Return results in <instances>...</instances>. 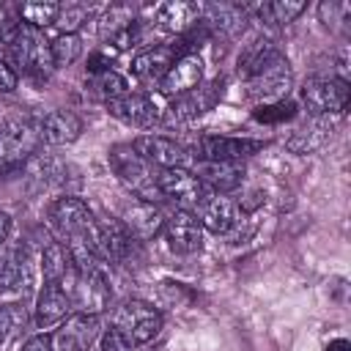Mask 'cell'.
I'll use <instances>...</instances> for the list:
<instances>
[{
	"label": "cell",
	"mask_w": 351,
	"mask_h": 351,
	"mask_svg": "<svg viewBox=\"0 0 351 351\" xmlns=\"http://www.w3.org/2000/svg\"><path fill=\"white\" fill-rule=\"evenodd\" d=\"M0 346H3V343H0Z\"/></svg>",
	"instance_id": "obj_41"
},
{
	"label": "cell",
	"mask_w": 351,
	"mask_h": 351,
	"mask_svg": "<svg viewBox=\"0 0 351 351\" xmlns=\"http://www.w3.org/2000/svg\"><path fill=\"white\" fill-rule=\"evenodd\" d=\"M332 129H335L332 118H313L310 115V121H304L302 126L293 129V134L285 140V145H288L291 154H299V156L315 154L318 148H324L329 143Z\"/></svg>",
	"instance_id": "obj_24"
},
{
	"label": "cell",
	"mask_w": 351,
	"mask_h": 351,
	"mask_svg": "<svg viewBox=\"0 0 351 351\" xmlns=\"http://www.w3.org/2000/svg\"><path fill=\"white\" fill-rule=\"evenodd\" d=\"M27 321V313L22 304H3L0 307V343H5L16 329H22Z\"/></svg>",
	"instance_id": "obj_34"
},
{
	"label": "cell",
	"mask_w": 351,
	"mask_h": 351,
	"mask_svg": "<svg viewBox=\"0 0 351 351\" xmlns=\"http://www.w3.org/2000/svg\"><path fill=\"white\" fill-rule=\"evenodd\" d=\"M19 351H55V340L49 332H38V335L27 337Z\"/></svg>",
	"instance_id": "obj_38"
},
{
	"label": "cell",
	"mask_w": 351,
	"mask_h": 351,
	"mask_svg": "<svg viewBox=\"0 0 351 351\" xmlns=\"http://www.w3.org/2000/svg\"><path fill=\"white\" fill-rule=\"evenodd\" d=\"M58 14H60V3H22L19 5V19L38 30L55 25Z\"/></svg>",
	"instance_id": "obj_30"
},
{
	"label": "cell",
	"mask_w": 351,
	"mask_h": 351,
	"mask_svg": "<svg viewBox=\"0 0 351 351\" xmlns=\"http://www.w3.org/2000/svg\"><path fill=\"white\" fill-rule=\"evenodd\" d=\"M25 252H27L25 244H16V247L3 244V247H0V293L16 291V285H19V269H22Z\"/></svg>",
	"instance_id": "obj_29"
},
{
	"label": "cell",
	"mask_w": 351,
	"mask_h": 351,
	"mask_svg": "<svg viewBox=\"0 0 351 351\" xmlns=\"http://www.w3.org/2000/svg\"><path fill=\"white\" fill-rule=\"evenodd\" d=\"M244 85H247V96H250L252 101L271 104V101L285 99L288 88L293 85V71H291L288 58L280 52V55L271 58L263 69H258L250 80H244Z\"/></svg>",
	"instance_id": "obj_7"
},
{
	"label": "cell",
	"mask_w": 351,
	"mask_h": 351,
	"mask_svg": "<svg viewBox=\"0 0 351 351\" xmlns=\"http://www.w3.org/2000/svg\"><path fill=\"white\" fill-rule=\"evenodd\" d=\"M203 16V5L200 3H189V0H173L156 8V27L173 36H181L186 30H192Z\"/></svg>",
	"instance_id": "obj_23"
},
{
	"label": "cell",
	"mask_w": 351,
	"mask_h": 351,
	"mask_svg": "<svg viewBox=\"0 0 351 351\" xmlns=\"http://www.w3.org/2000/svg\"><path fill=\"white\" fill-rule=\"evenodd\" d=\"M181 58L176 41L170 44H154V47H145L143 52L134 55L132 60V71L140 82H162V77L167 74V69Z\"/></svg>",
	"instance_id": "obj_17"
},
{
	"label": "cell",
	"mask_w": 351,
	"mask_h": 351,
	"mask_svg": "<svg viewBox=\"0 0 351 351\" xmlns=\"http://www.w3.org/2000/svg\"><path fill=\"white\" fill-rule=\"evenodd\" d=\"M195 173V178L217 195H228L233 189L241 186L244 181V165L241 162H211V159H195V165L189 167Z\"/></svg>",
	"instance_id": "obj_15"
},
{
	"label": "cell",
	"mask_w": 351,
	"mask_h": 351,
	"mask_svg": "<svg viewBox=\"0 0 351 351\" xmlns=\"http://www.w3.org/2000/svg\"><path fill=\"white\" fill-rule=\"evenodd\" d=\"M299 96H302V104L307 107V112L313 118H337L348 107L351 88L343 77L324 74V77H310L302 85Z\"/></svg>",
	"instance_id": "obj_4"
},
{
	"label": "cell",
	"mask_w": 351,
	"mask_h": 351,
	"mask_svg": "<svg viewBox=\"0 0 351 351\" xmlns=\"http://www.w3.org/2000/svg\"><path fill=\"white\" fill-rule=\"evenodd\" d=\"M280 55V47L271 41V38H255V41H250L244 49H241V55H239V77L241 80H250L258 69H263L271 58H277Z\"/></svg>",
	"instance_id": "obj_26"
},
{
	"label": "cell",
	"mask_w": 351,
	"mask_h": 351,
	"mask_svg": "<svg viewBox=\"0 0 351 351\" xmlns=\"http://www.w3.org/2000/svg\"><path fill=\"white\" fill-rule=\"evenodd\" d=\"M195 219L203 225V230H211V233H228L233 225H236V203L228 197V195H217V192H206L203 200L192 208Z\"/></svg>",
	"instance_id": "obj_18"
},
{
	"label": "cell",
	"mask_w": 351,
	"mask_h": 351,
	"mask_svg": "<svg viewBox=\"0 0 351 351\" xmlns=\"http://www.w3.org/2000/svg\"><path fill=\"white\" fill-rule=\"evenodd\" d=\"M112 326H118L121 332H126L134 346H143V343H151L159 335V329H162V313L154 304H148V302L129 299V302H123L115 310Z\"/></svg>",
	"instance_id": "obj_9"
},
{
	"label": "cell",
	"mask_w": 351,
	"mask_h": 351,
	"mask_svg": "<svg viewBox=\"0 0 351 351\" xmlns=\"http://www.w3.org/2000/svg\"><path fill=\"white\" fill-rule=\"evenodd\" d=\"M38 269L44 274V282H63L71 271V258L63 241H47L38 255Z\"/></svg>",
	"instance_id": "obj_25"
},
{
	"label": "cell",
	"mask_w": 351,
	"mask_h": 351,
	"mask_svg": "<svg viewBox=\"0 0 351 351\" xmlns=\"http://www.w3.org/2000/svg\"><path fill=\"white\" fill-rule=\"evenodd\" d=\"M137 22V11L134 5H126V3H112L101 19H99V36L104 41H112L115 36H121L123 30H129L132 25Z\"/></svg>",
	"instance_id": "obj_28"
},
{
	"label": "cell",
	"mask_w": 351,
	"mask_h": 351,
	"mask_svg": "<svg viewBox=\"0 0 351 351\" xmlns=\"http://www.w3.org/2000/svg\"><path fill=\"white\" fill-rule=\"evenodd\" d=\"M71 313V299L63 291L60 282H44V288L38 291L36 299V326L38 329H49L55 324H63Z\"/></svg>",
	"instance_id": "obj_21"
},
{
	"label": "cell",
	"mask_w": 351,
	"mask_h": 351,
	"mask_svg": "<svg viewBox=\"0 0 351 351\" xmlns=\"http://www.w3.org/2000/svg\"><path fill=\"white\" fill-rule=\"evenodd\" d=\"M304 8H307V5H304L302 0H271V3L258 5V14H261L266 22H271V25H288V22H293Z\"/></svg>",
	"instance_id": "obj_31"
},
{
	"label": "cell",
	"mask_w": 351,
	"mask_h": 351,
	"mask_svg": "<svg viewBox=\"0 0 351 351\" xmlns=\"http://www.w3.org/2000/svg\"><path fill=\"white\" fill-rule=\"evenodd\" d=\"M165 241L178 255H192L203 247V225L195 219L192 211L176 208L170 217H165Z\"/></svg>",
	"instance_id": "obj_12"
},
{
	"label": "cell",
	"mask_w": 351,
	"mask_h": 351,
	"mask_svg": "<svg viewBox=\"0 0 351 351\" xmlns=\"http://www.w3.org/2000/svg\"><path fill=\"white\" fill-rule=\"evenodd\" d=\"M47 222L63 244L77 241V239H88V236L96 233L93 211L88 208L85 200H80L74 195H66V197H58L55 203H49Z\"/></svg>",
	"instance_id": "obj_6"
},
{
	"label": "cell",
	"mask_w": 351,
	"mask_h": 351,
	"mask_svg": "<svg viewBox=\"0 0 351 351\" xmlns=\"http://www.w3.org/2000/svg\"><path fill=\"white\" fill-rule=\"evenodd\" d=\"M63 291L69 293L71 299V307L77 313H88V315H99L107 304H110V282H107V274L104 269H74L66 274V280L60 282Z\"/></svg>",
	"instance_id": "obj_5"
},
{
	"label": "cell",
	"mask_w": 351,
	"mask_h": 351,
	"mask_svg": "<svg viewBox=\"0 0 351 351\" xmlns=\"http://www.w3.org/2000/svg\"><path fill=\"white\" fill-rule=\"evenodd\" d=\"M5 60L8 66L19 74H30V77H47L55 66H52V55H49V41L44 36V30L30 27L25 22H16L8 33H5Z\"/></svg>",
	"instance_id": "obj_1"
},
{
	"label": "cell",
	"mask_w": 351,
	"mask_h": 351,
	"mask_svg": "<svg viewBox=\"0 0 351 351\" xmlns=\"http://www.w3.org/2000/svg\"><path fill=\"white\" fill-rule=\"evenodd\" d=\"M19 85V74L8 66L5 58H0V93H14Z\"/></svg>",
	"instance_id": "obj_37"
},
{
	"label": "cell",
	"mask_w": 351,
	"mask_h": 351,
	"mask_svg": "<svg viewBox=\"0 0 351 351\" xmlns=\"http://www.w3.org/2000/svg\"><path fill=\"white\" fill-rule=\"evenodd\" d=\"M326 351H348V340L337 337V340H332V343L326 346Z\"/></svg>",
	"instance_id": "obj_40"
},
{
	"label": "cell",
	"mask_w": 351,
	"mask_h": 351,
	"mask_svg": "<svg viewBox=\"0 0 351 351\" xmlns=\"http://www.w3.org/2000/svg\"><path fill=\"white\" fill-rule=\"evenodd\" d=\"M49 55L52 66H71L82 55V38L77 33H60L58 38L49 41Z\"/></svg>",
	"instance_id": "obj_32"
},
{
	"label": "cell",
	"mask_w": 351,
	"mask_h": 351,
	"mask_svg": "<svg viewBox=\"0 0 351 351\" xmlns=\"http://www.w3.org/2000/svg\"><path fill=\"white\" fill-rule=\"evenodd\" d=\"M222 88H225V80H208V82H200L197 88L176 96L170 101L167 110H162V121L167 123H189L195 118H200L203 112H208L219 99H222Z\"/></svg>",
	"instance_id": "obj_8"
},
{
	"label": "cell",
	"mask_w": 351,
	"mask_h": 351,
	"mask_svg": "<svg viewBox=\"0 0 351 351\" xmlns=\"http://www.w3.org/2000/svg\"><path fill=\"white\" fill-rule=\"evenodd\" d=\"M107 112L129 126H137V129H151L162 121L159 104L145 93H123L121 99L107 101Z\"/></svg>",
	"instance_id": "obj_14"
},
{
	"label": "cell",
	"mask_w": 351,
	"mask_h": 351,
	"mask_svg": "<svg viewBox=\"0 0 351 351\" xmlns=\"http://www.w3.org/2000/svg\"><path fill=\"white\" fill-rule=\"evenodd\" d=\"M85 90L107 104V101L121 99L123 93H129V82H126V77H121L118 71L107 69V71H99V74H88V77H85Z\"/></svg>",
	"instance_id": "obj_27"
},
{
	"label": "cell",
	"mask_w": 351,
	"mask_h": 351,
	"mask_svg": "<svg viewBox=\"0 0 351 351\" xmlns=\"http://www.w3.org/2000/svg\"><path fill=\"white\" fill-rule=\"evenodd\" d=\"M132 148L156 170L186 167V148L165 134H140L132 140Z\"/></svg>",
	"instance_id": "obj_13"
},
{
	"label": "cell",
	"mask_w": 351,
	"mask_h": 351,
	"mask_svg": "<svg viewBox=\"0 0 351 351\" xmlns=\"http://www.w3.org/2000/svg\"><path fill=\"white\" fill-rule=\"evenodd\" d=\"M99 346H101V351H132L134 348L132 337L126 332H121L118 326L104 329V335L99 337Z\"/></svg>",
	"instance_id": "obj_36"
},
{
	"label": "cell",
	"mask_w": 351,
	"mask_h": 351,
	"mask_svg": "<svg viewBox=\"0 0 351 351\" xmlns=\"http://www.w3.org/2000/svg\"><path fill=\"white\" fill-rule=\"evenodd\" d=\"M96 337H99V315H88V313L69 315L60 324V329L52 335L58 351H88Z\"/></svg>",
	"instance_id": "obj_19"
},
{
	"label": "cell",
	"mask_w": 351,
	"mask_h": 351,
	"mask_svg": "<svg viewBox=\"0 0 351 351\" xmlns=\"http://www.w3.org/2000/svg\"><path fill=\"white\" fill-rule=\"evenodd\" d=\"M159 192L162 200H173L176 208L192 211L208 189L195 178L189 167H170V170H159Z\"/></svg>",
	"instance_id": "obj_11"
},
{
	"label": "cell",
	"mask_w": 351,
	"mask_h": 351,
	"mask_svg": "<svg viewBox=\"0 0 351 351\" xmlns=\"http://www.w3.org/2000/svg\"><path fill=\"white\" fill-rule=\"evenodd\" d=\"M200 82H203V60H200V55H197V52H195V55H181V58L167 69V74L162 77L159 93L176 99V96H181V93L197 88Z\"/></svg>",
	"instance_id": "obj_20"
},
{
	"label": "cell",
	"mask_w": 351,
	"mask_h": 351,
	"mask_svg": "<svg viewBox=\"0 0 351 351\" xmlns=\"http://www.w3.org/2000/svg\"><path fill=\"white\" fill-rule=\"evenodd\" d=\"M121 225L129 230V236L134 241H148L154 236L162 233L165 228V214L156 203H145V200H129L121 211Z\"/></svg>",
	"instance_id": "obj_16"
},
{
	"label": "cell",
	"mask_w": 351,
	"mask_h": 351,
	"mask_svg": "<svg viewBox=\"0 0 351 351\" xmlns=\"http://www.w3.org/2000/svg\"><path fill=\"white\" fill-rule=\"evenodd\" d=\"M266 143L252 137H228V134H203L195 143V159L211 162H244L247 156L258 154Z\"/></svg>",
	"instance_id": "obj_10"
},
{
	"label": "cell",
	"mask_w": 351,
	"mask_h": 351,
	"mask_svg": "<svg viewBox=\"0 0 351 351\" xmlns=\"http://www.w3.org/2000/svg\"><path fill=\"white\" fill-rule=\"evenodd\" d=\"M296 115V101L291 99H280V101H271V104H258V110L252 112L255 121L261 123H285Z\"/></svg>",
	"instance_id": "obj_33"
},
{
	"label": "cell",
	"mask_w": 351,
	"mask_h": 351,
	"mask_svg": "<svg viewBox=\"0 0 351 351\" xmlns=\"http://www.w3.org/2000/svg\"><path fill=\"white\" fill-rule=\"evenodd\" d=\"M38 145H41L38 121L19 112L0 118V176L25 170L27 159L36 156Z\"/></svg>",
	"instance_id": "obj_2"
},
{
	"label": "cell",
	"mask_w": 351,
	"mask_h": 351,
	"mask_svg": "<svg viewBox=\"0 0 351 351\" xmlns=\"http://www.w3.org/2000/svg\"><path fill=\"white\" fill-rule=\"evenodd\" d=\"M8 236H11V217L5 211H0V247L8 241Z\"/></svg>",
	"instance_id": "obj_39"
},
{
	"label": "cell",
	"mask_w": 351,
	"mask_h": 351,
	"mask_svg": "<svg viewBox=\"0 0 351 351\" xmlns=\"http://www.w3.org/2000/svg\"><path fill=\"white\" fill-rule=\"evenodd\" d=\"M38 134L47 145H71L82 134V121L69 110H52L38 121Z\"/></svg>",
	"instance_id": "obj_22"
},
{
	"label": "cell",
	"mask_w": 351,
	"mask_h": 351,
	"mask_svg": "<svg viewBox=\"0 0 351 351\" xmlns=\"http://www.w3.org/2000/svg\"><path fill=\"white\" fill-rule=\"evenodd\" d=\"M110 167L112 173L118 176V181L137 197V200H145V203H159L162 200V192H159V170L151 167L134 148L132 143H123V145H112L110 154Z\"/></svg>",
	"instance_id": "obj_3"
},
{
	"label": "cell",
	"mask_w": 351,
	"mask_h": 351,
	"mask_svg": "<svg viewBox=\"0 0 351 351\" xmlns=\"http://www.w3.org/2000/svg\"><path fill=\"white\" fill-rule=\"evenodd\" d=\"M90 16V8L80 5V3H71V5H60V14H58V27L60 33H77L82 27V22H88Z\"/></svg>",
	"instance_id": "obj_35"
}]
</instances>
